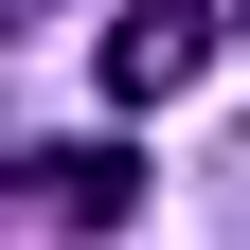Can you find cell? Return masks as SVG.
I'll use <instances>...</instances> for the list:
<instances>
[{
  "label": "cell",
  "instance_id": "1",
  "mask_svg": "<svg viewBox=\"0 0 250 250\" xmlns=\"http://www.w3.org/2000/svg\"><path fill=\"white\" fill-rule=\"evenodd\" d=\"M197 72H214V0H125L107 18V89L125 107H179Z\"/></svg>",
  "mask_w": 250,
  "mask_h": 250
},
{
  "label": "cell",
  "instance_id": "2",
  "mask_svg": "<svg viewBox=\"0 0 250 250\" xmlns=\"http://www.w3.org/2000/svg\"><path fill=\"white\" fill-rule=\"evenodd\" d=\"M36 197L72 214V232H107V214H125V143H54V161H36Z\"/></svg>",
  "mask_w": 250,
  "mask_h": 250
},
{
  "label": "cell",
  "instance_id": "3",
  "mask_svg": "<svg viewBox=\"0 0 250 250\" xmlns=\"http://www.w3.org/2000/svg\"><path fill=\"white\" fill-rule=\"evenodd\" d=\"M18 18H54V0H0V36H18Z\"/></svg>",
  "mask_w": 250,
  "mask_h": 250
}]
</instances>
